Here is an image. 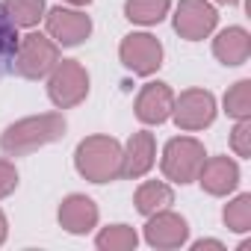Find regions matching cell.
<instances>
[{"mask_svg":"<svg viewBox=\"0 0 251 251\" xmlns=\"http://www.w3.org/2000/svg\"><path fill=\"white\" fill-rule=\"evenodd\" d=\"M204 157H207L204 142H198L195 136H175L163 148L160 169H163L166 180H172L177 186H186V183H195Z\"/></svg>","mask_w":251,"mask_h":251,"instance_id":"5","label":"cell"},{"mask_svg":"<svg viewBox=\"0 0 251 251\" xmlns=\"http://www.w3.org/2000/svg\"><path fill=\"white\" fill-rule=\"evenodd\" d=\"M195 180L201 183V189L207 195L225 198V195H230L239 186V166L230 157H204Z\"/></svg>","mask_w":251,"mask_h":251,"instance_id":"12","label":"cell"},{"mask_svg":"<svg viewBox=\"0 0 251 251\" xmlns=\"http://www.w3.org/2000/svg\"><path fill=\"white\" fill-rule=\"evenodd\" d=\"M56 219H59V225H62L68 233L83 236V233H89V230L98 227L100 210H98V204H95L89 195L71 192L68 198H62V204H59V210H56Z\"/></svg>","mask_w":251,"mask_h":251,"instance_id":"14","label":"cell"},{"mask_svg":"<svg viewBox=\"0 0 251 251\" xmlns=\"http://www.w3.org/2000/svg\"><path fill=\"white\" fill-rule=\"evenodd\" d=\"M95 245L100 251H133L139 245V233L130 225H106L95 236Z\"/></svg>","mask_w":251,"mask_h":251,"instance_id":"19","label":"cell"},{"mask_svg":"<svg viewBox=\"0 0 251 251\" xmlns=\"http://www.w3.org/2000/svg\"><path fill=\"white\" fill-rule=\"evenodd\" d=\"M18 27L9 21L3 3H0V80H3L9 71H12V62H15V50H18Z\"/></svg>","mask_w":251,"mask_h":251,"instance_id":"20","label":"cell"},{"mask_svg":"<svg viewBox=\"0 0 251 251\" xmlns=\"http://www.w3.org/2000/svg\"><path fill=\"white\" fill-rule=\"evenodd\" d=\"M192 248H195V251H204V248H216V251H225V245H222L219 239H198Z\"/></svg>","mask_w":251,"mask_h":251,"instance_id":"25","label":"cell"},{"mask_svg":"<svg viewBox=\"0 0 251 251\" xmlns=\"http://www.w3.org/2000/svg\"><path fill=\"white\" fill-rule=\"evenodd\" d=\"M3 9H6V15L15 27L33 30L39 21H45L48 3L45 0H3Z\"/></svg>","mask_w":251,"mask_h":251,"instance_id":"18","label":"cell"},{"mask_svg":"<svg viewBox=\"0 0 251 251\" xmlns=\"http://www.w3.org/2000/svg\"><path fill=\"white\" fill-rule=\"evenodd\" d=\"M172 106H175V92L169 83L157 80V83H145L136 95V103H133V112L142 124L148 127H160L172 118Z\"/></svg>","mask_w":251,"mask_h":251,"instance_id":"11","label":"cell"},{"mask_svg":"<svg viewBox=\"0 0 251 251\" xmlns=\"http://www.w3.org/2000/svg\"><path fill=\"white\" fill-rule=\"evenodd\" d=\"M59 59V45L48 33H27L18 39L12 71L24 80H45Z\"/></svg>","mask_w":251,"mask_h":251,"instance_id":"3","label":"cell"},{"mask_svg":"<svg viewBox=\"0 0 251 251\" xmlns=\"http://www.w3.org/2000/svg\"><path fill=\"white\" fill-rule=\"evenodd\" d=\"M222 222L233 233H248L251 230V195L239 192L236 198H230L222 210Z\"/></svg>","mask_w":251,"mask_h":251,"instance_id":"21","label":"cell"},{"mask_svg":"<svg viewBox=\"0 0 251 251\" xmlns=\"http://www.w3.org/2000/svg\"><path fill=\"white\" fill-rule=\"evenodd\" d=\"M142 236L151 248H160V251L183 248L189 242V222L175 210H160V213L148 216Z\"/></svg>","mask_w":251,"mask_h":251,"instance_id":"10","label":"cell"},{"mask_svg":"<svg viewBox=\"0 0 251 251\" xmlns=\"http://www.w3.org/2000/svg\"><path fill=\"white\" fill-rule=\"evenodd\" d=\"M175 33L186 42H204L219 24V12L210 0H180L175 9Z\"/></svg>","mask_w":251,"mask_h":251,"instance_id":"8","label":"cell"},{"mask_svg":"<svg viewBox=\"0 0 251 251\" xmlns=\"http://www.w3.org/2000/svg\"><path fill=\"white\" fill-rule=\"evenodd\" d=\"M124 151V160H121V177H130V180H139L145 177L154 163H157V139L151 130H136L127 145H121Z\"/></svg>","mask_w":251,"mask_h":251,"instance_id":"13","label":"cell"},{"mask_svg":"<svg viewBox=\"0 0 251 251\" xmlns=\"http://www.w3.org/2000/svg\"><path fill=\"white\" fill-rule=\"evenodd\" d=\"M118 59L136 77H151L163 65V45L151 33H130L118 45Z\"/></svg>","mask_w":251,"mask_h":251,"instance_id":"6","label":"cell"},{"mask_svg":"<svg viewBox=\"0 0 251 251\" xmlns=\"http://www.w3.org/2000/svg\"><path fill=\"white\" fill-rule=\"evenodd\" d=\"M48 98L56 109H74L89 98V71L80 59H59L48 74Z\"/></svg>","mask_w":251,"mask_h":251,"instance_id":"4","label":"cell"},{"mask_svg":"<svg viewBox=\"0 0 251 251\" xmlns=\"http://www.w3.org/2000/svg\"><path fill=\"white\" fill-rule=\"evenodd\" d=\"M6 236H9V222H6V216H3V210H0V245L6 242Z\"/></svg>","mask_w":251,"mask_h":251,"instance_id":"26","label":"cell"},{"mask_svg":"<svg viewBox=\"0 0 251 251\" xmlns=\"http://www.w3.org/2000/svg\"><path fill=\"white\" fill-rule=\"evenodd\" d=\"M121 142L103 133L86 136L77 142L74 148V169L80 177H86L89 183H112L121 177Z\"/></svg>","mask_w":251,"mask_h":251,"instance_id":"2","label":"cell"},{"mask_svg":"<svg viewBox=\"0 0 251 251\" xmlns=\"http://www.w3.org/2000/svg\"><path fill=\"white\" fill-rule=\"evenodd\" d=\"M230 148L242 160L251 157V118H239L233 124V130H230Z\"/></svg>","mask_w":251,"mask_h":251,"instance_id":"23","label":"cell"},{"mask_svg":"<svg viewBox=\"0 0 251 251\" xmlns=\"http://www.w3.org/2000/svg\"><path fill=\"white\" fill-rule=\"evenodd\" d=\"M216 3H222V6H239V0H216Z\"/></svg>","mask_w":251,"mask_h":251,"instance_id":"28","label":"cell"},{"mask_svg":"<svg viewBox=\"0 0 251 251\" xmlns=\"http://www.w3.org/2000/svg\"><path fill=\"white\" fill-rule=\"evenodd\" d=\"M225 112L239 121V118H251V80H236L227 92H225Z\"/></svg>","mask_w":251,"mask_h":251,"instance_id":"22","label":"cell"},{"mask_svg":"<svg viewBox=\"0 0 251 251\" xmlns=\"http://www.w3.org/2000/svg\"><path fill=\"white\" fill-rule=\"evenodd\" d=\"M172 9V0H124V18L139 27L160 24Z\"/></svg>","mask_w":251,"mask_h":251,"instance_id":"17","label":"cell"},{"mask_svg":"<svg viewBox=\"0 0 251 251\" xmlns=\"http://www.w3.org/2000/svg\"><path fill=\"white\" fill-rule=\"evenodd\" d=\"M213 56L227 65V68H236V65H245L248 56H251V36L245 27H227L222 30L216 39H213Z\"/></svg>","mask_w":251,"mask_h":251,"instance_id":"15","label":"cell"},{"mask_svg":"<svg viewBox=\"0 0 251 251\" xmlns=\"http://www.w3.org/2000/svg\"><path fill=\"white\" fill-rule=\"evenodd\" d=\"M68 130V124L62 118V112H42V115H30L21 118L15 124L0 133V151L9 154V157H24L33 154L56 139H62Z\"/></svg>","mask_w":251,"mask_h":251,"instance_id":"1","label":"cell"},{"mask_svg":"<svg viewBox=\"0 0 251 251\" xmlns=\"http://www.w3.org/2000/svg\"><path fill=\"white\" fill-rule=\"evenodd\" d=\"M216 95L207 89H186L180 95H175V106H172V118L180 130L195 133L204 130L216 121Z\"/></svg>","mask_w":251,"mask_h":251,"instance_id":"7","label":"cell"},{"mask_svg":"<svg viewBox=\"0 0 251 251\" xmlns=\"http://www.w3.org/2000/svg\"><path fill=\"white\" fill-rule=\"evenodd\" d=\"M45 30L59 48H77L92 36V18L74 6H53L45 12Z\"/></svg>","mask_w":251,"mask_h":251,"instance_id":"9","label":"cell"},{"mask_svg":"<svg viewBox=\"0 0 251 251\" xmlns=\"http://www.w3.org/2000/svg\"><path fill=\"white\" fill-rule=\"evenodd\" d=\"M18 189V169L9 160H0V201Z\"/></svg>","mask_w":251,"mask_h":251,"instance_id":"24","label":"cell"},{"mask_svg":"<svg viewBox=\"0 0 251 251\" xmlns=\"http://www.w3.org/2000/svg\"><path fill=\"white\" fill-rule=\"evenodd\" d=\"M133 204L148 219V216H154L160 210H169L175 204V189L166 180H145V183H139V189L133 195Z\"/></svg>","mask_w":251,"mask_h":251,"instance_id":"16","label":"cell"},{"mask_svg":"<svg viewBox=\"0 0 251 251\" xmlns=\"http://www.w3.org/2000/svg\"><path fill=\"white\" fill-rule=\"evenodd\" d=\"M62 3H68V6H74V9H80V6H89L92 0H62Z\"/></svg>","mask_w":251,"mask_h":251,"instance_id":"27","label":"cell"}]
</instances>
